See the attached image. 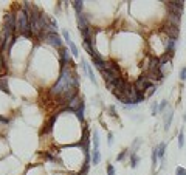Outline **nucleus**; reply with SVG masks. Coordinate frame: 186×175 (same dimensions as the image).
<instances>
[{
  "label": "nucleus",
  "mask_w": 186,
  "mask_h": 175,
  "mask_svg": "<svg viewBox=\"0 0 186 175\" xmlns=\"http://www.w3.org/2000/svg\"><path fill=\"white\" fill-rule=\"evenodd\" d=\"M16 26L19 28V31L25 36V37H31L30 33V12L26 9H20L17 14V20H16Z\"/></svg>",
  "instance_id": "1"
},
{
  "label": "nucleus",
  "mask_w": 186,
  "mask_h": 175,
  "mask_svg": "<svg viewBox=\"0 0 186 175\" xmlns=\"http://www.w3.org/2000/svg\"><path fill=\"white\" fill-rule=\"evenodd\" d=\"M44 39L53 47H58V48H62V39L59 37L58 33H48V34H44Z\"/></svg>",
  "instance_id": "2"
},
{
  "label": "nucleus",
  "mask_w": 186,
  "mask_h": 175,
  "mask_svg": "<svg viewBox=\"0 0 186 175\" xmlns=\"http://www.w3.org/2000/svg\"><path fill=\"white\" fill-rule=\"evenodd\" d=\"M183 6H184V2H168L169 12H174V14H178V16L181 14Z\"/></svg>",
  "instance_id": "3"
},
{
  "label": "nucleus",
  "mask_w": 186,
  "mask_h": 175,
  "mask_svg": "<svg viewBox=\"0 0 186 175\" xmlns=\"http://www.w3.org/2000/svg\"><path fill=\"white\" fill-rule=\"evenodd\" d=\"M84 102H82V99H79L78 96H75L70 102H68V109H70V112H78L79 109H81V105H82Z\"/></svg>",
  "instance_id": "4"
},
{
  "label": "nucleus",
  "mask_w": 186,
  "mask_h": 175,
  "mask_svg": "<svg viewBox=\"0 0 186 175\" xmlns=\"http://www.w3.org/2000/svg\"><path fill=\"white\" fill-rule=\"evenodd\" d=\"M164 33L171 37V39H177L178 37V26H174V25H171V23H168V26L164 28Z\"/></svg>",
  "instance_id": "5"
},
{
  "label": "nucleus",
  "mask_w": 186,
  "mask_h": 175,
  "mask_svg": "<svg viewBox=\"0 0 186 175\" xmlns=\"http://www.w3.org/2000/svg\"><path fill=\"white\" fill-rule=\"evenodd\" d=\"M61 64H70L71 62V56H70V51H68V48H61Z\"/></svg>",
  "instance_id": "6"
},
{
  "label": "nucleus",
  "mask_w": 186,
  "mask_h": 175,
  "mask_svg": "<svg viewBox=\"0 0 186 175\" xmlns=\"http://www.w3.org/2000/svg\"><path fill=\"white\" fill-rule=\"evenodd\" d=\"M16 17L12 16V14H6V17H5V26L6 28H9V30H14L16 28Z\"/></svg>",
  "instance_id": "7"
},
{
  "label": "nucleus",
  "mask_w": 186,
  "mask_h": 175,
  "mask_svg": "<svg viewBox=\"0 0 186 175\" xmlns=\"http://www.w3.org/2000/svg\"><path fill=\"white\" fill-rule=\"evenodd\" d=\"M56 119H58V115H53V116L48 119V123H47V126H45V129H44V133H50V132L53 130V126H55Z\"/></svg>",
  "instance_id": "8"
},
{
  "label": "nucleus",
  "mask_w": 186,
  "mask_h": 175,
  "mask_svg": "<svg viewBox=\"0 0 186 175\" xmlns=\"http://www.w3.org/2000/svg\"><path fill=\"white\" fill-rule=\"evenodd\" d=\"M168 20H169L171 25H174V26H178L180 25V16L178 14H174V12H169Z\"/></svg>",
  "instance_id": "9"
},
{
  "label": "nucleus",
  "mask_w": 186,
  "mask_h": 175,
  "mask_svg": "<svg viewBox=\"0 0 186 175\" xmlns=\"http://www.w3.org/2000/svg\"><path fill=\"white\" fill-rule=\"evenodd\" d=\"M78 23H79V30H84V28H88V25H87V19L85 16L82 14H78Z\"/></svg>",
  "instance_id": "10"
},
{
  "label": "nucleus",
  "mask_w": 186,
  "mask_h": 175,
  "mask_svg": "<svg viewBox=\"0 0 186 175\" xmlns=\"http://www.w3.org/2000/svg\"><path fill=\"white\" fill-rule=\"evenodd\" d=\"M82 65H84V70L88 73V76H90V81H91V82L93 84H96V79H95V74H93V70L90 68V65L85 62V61H82Z\"/></svg>",
  "instance_id": "11"
},
{
  "label": "nucleus",
  "mask_w": 186,
  "mask_h": 175,
  "mask_svg": "<svg viewBox=\"0 0 186 175\" xmlns=\"http://www.w3.org/2000/svg\"><path fill=\"white\" fill-rule=\"evenodd\" d=\"M99 161H101L99 149H95V150H93V157H91V163H93V166H96V164H99Z\"/></svg>",
  "instance_id": "12"
},
{
  "label": "nucleus",
  "mask_w": 186,
  "mask_h": 175,
  "mask_svg": "<svg viewBox=\"0 0 186 175\" xmlns=\"http://www.w3.org/2000/svg\"><path fill=\"white\" fill-rule=\"evenodd\" d=\"M175 40L177 39H168V42H166V48H168V51H169V54H172L174 53V48H175Z\"/></svg>",
  "instance_id": "13"
},
{
  "label": "nucleus",
  "mask_w": 186,
  "mask_h": 175,
  "mask_svg": "<svg viewBox=\"0 0 186 175\" xmlns=\"http://www.w3.org/2000/svg\"><path fill=\"white\" fill-rule=\"evenodd\" d=\"M0 90L9 95V87H8V81H6V78H0Z\"/></svg>",
  "instance_id": "14"
},
{
  "label": "nucleus",
  "mask_w": 186,
  "mask_h": 175,
  "mask_svg": "<svg viewBox=\"0 0 186 175\" xmlns=\"http://www.w3.org/2000/svg\"><path fill=\"white\" fill-rule=\"evenodd\" d=\"M71 5H73V8H75V11L78 14H81L82 12V2L81 0H75V2H71Z\"/></svg>",
  "instance_id": "15"
},
{
  "label": "nucleus",
  "mask_w": 186,
  "mask_h": 175,
  "mask_svg": "<svg viewBox=\"0 0 186 175\" xmlns=\"http://www.w3.org/2000/svg\"><path fill=\"white\" fill-rule=\"evenodd\" d=\"M171 123H172V110H169L166 113V118H164V129L168 130L171 127Z\"/></svg>",
  "instance_id": "16"
},
{
  "label": "nucleus",
  "mask_w": 186,
  "mask_h": 175,
  "mask_svg": "<svg viewBox=\"0 0 186 175\" xmlns=\"http://www.w3.org/2000/svg\"><path fill=\"white\" fill-rule=\"evenodd\" d=\"M157 149H158V158H163L164 157V152H166V144L161 143L160 146L157 147Z\"/></svg>",
  "instance_id": "17"
},
{
  "label": "nucleus",
  "mask_w": 186,
  "mask_h": 175,
  "mask_svg": "<svg viewBox=\"0 0 186 175\" xmlns=\"http://www.w3.org/2000/svg\"><path fill=\"white\" fill-rule=\"evenodd\" d=\"M68 47H70V53H71L73 56H78V54H79V53H78V48H76V45L73 44V40H71V39L68 40Z\"/></svg>",
  "instance_id": "18"
},
{
  "label": "nucleus",
  "mask_w": 186,
  "mask_h": 175,
  "mask_svg": "<svg viewBox=\"0 0 186 175\" xmlns=\"http://www.w3.org/2000/svg\"><path fill=\"white\" fill-rule=\"evenodd\" d=\"M93 144H95V149H98V147H99V133L96 130L93 132Z\"/></svg>",
  "instance_id": "19"
},
{
  "label": "nucleus",
  "mask_w": 186,
  "mask_h": 175,
  "mask_svg": "<svg viewBox=\"0 0 186 175\" xmlns=\"http://www.w3.org/2000/svg\"><path fill=\"white\" fill-rule=\"evenodd\" d=\"M154 91H155V87H154V85H149L148 88H146V91H144V98L152 96V95H154Z\"/></svg>",
  "instance_id": "20"
},
{
  "label": "nucleus",
  "mask_w": 186,
  "mask_h": 175,
  "mask_svg": "<svg viewBox=\"0 0 186 175\" xmlns=\"http://www.w3.org/2000/svg\"><path fill=\"white\" fill-rule=\"evenodd\" d=\"M75 113H76L78 119H79V121H81V123H82V121H84V104L81 105V109H79L78 112H75Z\"/></svg>",
  "instance_id": "21"
},
{
  "label": "nucleus",
  "mask_w": 186,
  "mask_h": 175,
  "mask_svg": "<svg viewBox=\"0 0 186 175\" xmlns=\"http://www.w3.org/2000/svg\"><path fill=\"white\" fill-rule=\"evenodd\" d=\"M157 161H158V149L155 147V149L152 150V163H154V166H157Z\"/></svg>",
  "instance_id": "22"
},
{
  "label": "nucleus",
  "mask_w": 186,
  "mask_h": 175,
  "mask_svg": "<svg viewBox=\"0 0 186 175\" xmlns=\"http://www.w3.org/2000/svg\"><path fill=\"white\" fill-rule=\"evenodd\" d=\"M183 146H184V135H183V130H180V135H178V147L181 149Z\"/></svg>",
  "instance_id": "23"
},
{
  "label": "nucleus",
  "mask_w": 186,
  "mask_h": 175,
  "mask_svg": "<svg viewBox=\"0 0 186 175\" xmlns=\"http://www.w3.org/2000/svg\"><path fill=\"white\" fill-rule=\"evenodd\" d=\"M137 164H138V157H137V155H132L130 166H132V167H137Z\"/></svg>",
  "instance_id": "24"
},
{
  "label": "nucleus",
  "mask_w": 186,
  "mask_h": 175,
  "mask_svg": "<svg viewBox=\"0 0 186 175\" xmlns=\"http://www.w3.org/2000/svg\"><path fill=\"white\" fill-rule=\"evenodd\" d=\"M175 175H186V169L184 167H177L175 169Z\"/></svg>",
  "instance_id": "25"
},
{
  "label": "nucleus",
  "mask_w": 186,
  "mask_h": 175,
  "mask_svg": "<svg viewBox=\"0 0 186 175\" xmlns=\"http://www.w3.org/2000/svg\"><path fill=\"white\" fill-rule=\"evenodd\" d=\"M107 175H115V167L112 164L107 166Z\"/></svg>",
  "instance_id": "26"
},
{
  "label": "nucleus",
  "mask_w": 186,
  "mask_h": 175,
  "mask_svg": "<svg viewBox=\"0 0 186 175\" xmlns=\"http://www.w3.org/2000/svg\"><path fill=\"white\" fill-rule=\"evenodd\" d=\"M180 79H181V81H184V79H186V67H183L181 71H180Z\"/></svg>",
  "instance_id": "27"
},
{
  "label": "nucleus",
  "mask_w": 186,
  "mask_h": 175,
  "mask_svg": "<svg viewBox=\"0 0 186 175\" xmlns=\"http://www.w3.org/2000/svg\"><path fill=\"white\" fill-rule=\"evenodd\" d=\"M158 109H160V107H158L157 104H154V105H152V115H154V116L157 115V112H158Z\"/></svg>",
  "instance_id": "28"
},
{
  "label": "nucleus",
  "mask_w": 186,
  "mask_h": 175,
  "mask_svg": "<svg viewBox=\"0 0 186 175\" xmlns=\"http://www.w3.org/2000/svg\"><path fill=\"white\" fill-rule=\"evenodd\" d=\"M126 152H127V150H124V152H121V154H119V155L116 157V160H123V158L126 157Z\"/></svg>",
  "instance_id": "29"
},
{
  "label": "nucleus",
  "mask_w": 186,
  "mask_h": 175,
  "mask_svg": "<svg viewBox=\"0 0 186 175\" xmlns=\"http://www.w3.org/2000/svg\"><path fill=\"white\" fill-rule=\"evenodd\" d=\"M166 102H168V101H161V104H160V110H164V107H166Z\"/></svg>",
  "instance_id": "30"
},
{
  "label": "nucleus",
  "mask_w": 186,
  "mask_h": 175,
  "mask_svg": "<svg viewBox=\"0 0 186 175\" xmlns=\"http://www.w3.org/2000/svg\"><path fill=\"white\" fill-rule=\"evenodd\" d=\"M113 143V135L112 133H109V144H112Z\"/></svg>",
  "instance_id": "31"
},
{
  "label": "nucleus",
  "mask_w": 186,
  "mask_h": 175,
  "mask_svg": "<svg viewBox=\"0 0 186 175\" xmlns=\"http://www.w3.org/2000/svg\"><path fill=\"white\" fill-rule=\"evenodd\" d=\"M0 121H2V123H8V119L6 118H2V116H0Z\"/></svg>",
  "instance_id": "32"
},
{
  "label": "nucleus",
  "mask_w": 186,
  "mask_h": 175,
  "mask_svg": "<svg viewBox=\"0 0 186 175\" xmlns=\"http://www.w3.org/2000/svg\"><path fill=\"white\" fill-rule=\"evenodd\" d=\"M0 65H2V61H0Z\"/></svg>",
  "instance_id": "33"
},
{
  "label": "nucleus",
  "mask_w": 186,
  "mask_h": 175,
  "mask_svg": "<svg viewBox=\"0 0 186 175\" xmlns=\"http://www.w3.org/2000/svg\"><path fill=\"white\" fill-rule=\"evenodd\" d=\"M81 175H82V173H81Z\"/></svg>",
  "instance_id": "34"
}]
</instances>
